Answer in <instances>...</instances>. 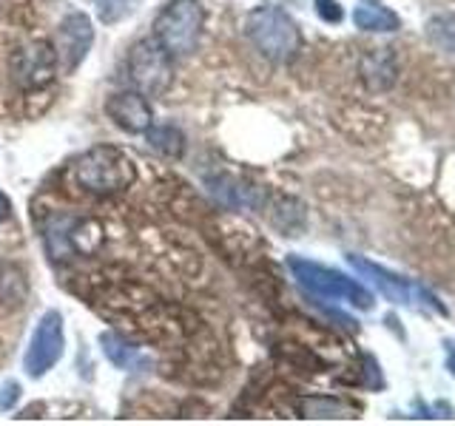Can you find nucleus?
<instances>
[{
  "instance_id": "nucleus-1",
  "label": "nucleus",
  "mask_w": 455,
  "mask_h": 426,
  "mask_svg": "<svg viewBox=\"0 0 455 426\" xmlns=\"http://www.w3.org/2000/svg\"><path fill=\"white\" fill-rule=\"evenodd\" d=\"M245 37L253 43V49L259 51L270 63H293L296 54L302 51V32H299L296 20L288 12L262 4L256 6L245 18Z\"/></svg>"
},
{
  "instance_id": "nucleus-2",
  "label": "nucleus",
  "mask_w": 455,
  "mask_h": 426,
  "mask_svg": "<svg viewBox=\"0 0 455 426\" xmlns=\"http://www.w3.org/2000/svg\"><path fill=\"white\" fill-rule=\"evenodd\" d=\"M75 177L83 191L97 193V196H114L134 182L137 168L125 151L114 146H94L77 160Z\"/></svg>"
},
{
  "instance_id": "nucleus-3",
  "label": "nucleus",
  "mask_w": 455,
  "mask_h": 426,
  "mask_svg": "<svg viewBox=\"0 0 455 426\" xmlns=\"http://www.w3.org/2000/svg\"><path fill=\"white\" fill-rule=\"evenodd\" d=\"M205 12L199 0H168L154 18L151 37L171 57H188L196 51L199 37H203Z\"/></svg>"
},
{
  "instance_id": "nucleus-4",
  "label": "nucleus",
  "mask_w": 455,
  "mask_h": 426,
  "mask_svg": "<svg viewBox=\"0 0 455 426\" xmlns=\"http://www.w3.org/2000/svg\"><path fill=\"white\" fill-rule=\"evenodd\" d=\"M288 267L307 293L322 296V298H333V302H347L359 310H373V293L355 279H347L345 273H339V270L316 264L310 259H299V256H291Z\"/></svg>"
},
{
  "instance_id": "nucleus-5",
  "label": "nucleus",
  "mask_w": 455,
  "mask_h": 426,
  "mask_svg": "<svg viewBox=\"0 0 455 426\" xmlns=\"http://www.w3.org/2000/svg\"><path fill=\"white\" fill-rule=\"evenodd\" d=\"M125 77L146 97L163 94L174 80V57H171L154 37L137 40L125 60Z\"/></svg>"
},
{
  "instance_id": "nucleus-6",
  "label": "nucleus",
  "mask_w": 455,
  "mask_h": 426,
  "mask_svg": "<svg viewBox=\"0 0 455 426\" xmlns=\"http://www.w3.org/2000/svg\"><path fill=\"white\" fill-rule=\"evenodd\" d=\"M12 80L18 89L35 94L49 89L54 83L57 71H60V60H57V49L54 43L46 37H35L20 43L18 49L12 51Z\"/></svg>"
},
{
  "instance_id": "nucleus-7",
  "label": "nucleus",
  "mask_w": 455,
  "mask_h": 426,
  "mask_svg": "<svg viewBox=\"0 0 455 426\" xmlns=\"http://www.w3.org/2000/svg\"><path fill=\"white\" fill-rule=\"evenodd\" d=\"M63 347H66V333H63V316L60 310H46L40 316L32 341H28L26 350V375L28 378H43L54 369V364L63 359Z\"/></svg>"
},
{
  "instance_id": "nucleus-8",
  "label": "nucleus",
  "mask_w": 455,
  "mask_h": 426,
  "mask_svg": "<svg viewBox=\"0 0 455 426\" xmlns=\"http://www.w3.org/2000/svg\"><path fill=\"white\" fill-rule=\"evenodd\" d=\"M347 262H350L353 270H359L367 281H373L384 296L393 298V302H398V304H424V307H433L438 312H447L444 304H441L430 290H424L419 281H410L404 276L393 273V270H387V267H381V264L370 262V259H362V256H347Z\"/></svg>"
},
{
  "instance_id": "nucleus-9",
  "label": "nucleus",
  "mask_w": 455,
  "mask_h": 426,
  "mask_svg": "<svg viewBox=\"0 0 455 426\" xmlns=\"http://www.w3.org/2000/svg\"><path fill=\"white\" fill-rule=\"evenodd\" d=\"M94 43V23L85 12H71L60 20V28H57V60H60V68L66 75L77 71L80 63L89 57Z\"/></svg>"
},
{
  "instance_id": "nucleus-10",
  "label": "nucleus",
  "mask_w": 455,
  "mask_h": 426,
  "mask_svg": "<svg viewBox=\"0 0 455 426\" xmlns=\"http://www.w3.org/2000/svg\"><path fill=\"white\" fill-rule=\"evenodd\" d=\"M103 108L108 114V120L128 134H146L148 125L154 122V108L148 103V97L137 89L111 94Z\"/></svg>"
},
{
  "instance_id": "nucleus-11",
  "label": "nucleus",
  "mask_w": 455,
  "mask_h": 426,
  "mask_svg": "<svg viewBox=\"0 0 455 426\" xmlns=\"http://www.w3.org/2000/svg\"><path fill=\"white\" fill-rule=\"evenodd\" d=\"M359 75L370 91H390L398 80V63L393 49H370L359 63Z\"/></svg>"
},
{
  "instance_id": "nucleus-12",
  "label": "nucleus",
  "mask_w": 455,
  "mask_h": 426,
  "mask_svg": "<svg viewBox=\"0 0 455 426\" xmlns=\"http://www.w3.org/2000/svg\"><path fill=\"white\" fill-rule=\"evenodd\" d=\"M208 191L228 208H259L265 202V193L259 188L236 177H211Z\"/></svg>"
},
{
  "instance_id": "nucleus-13",
  "label": "nucleus",
  "mask_w": 455,
  "mask_h": 426,
  "mask_svg": "<svg viewBox=\"0 0 455 426\" xmlns=\"http://www.w3.org/2000/svg\"><path fill=\"white\" fill-rule=\"evenodd\" d=\"M100 344H103V352L106 359L117 367V369H132V373H142V369L151 367V359H146V355L140 352L137 344H132L125 335L120 333H103L100 335Z\"/></svg>"
},
{
  "instance_id": "nucleus-14",
  "label": "nucleus",
  "mask_w": 455,
  "mask_h": 426,
  "mask_svg": "<svg viewBox=\"0 0 455 426\" xmlns=\"http://www.w3.org/2000/svg\"><path fill=\"white\" fill-rule=\"evenodd\" d=\"M353 406L339 401V398H327V395H307L299 401V415L302 418H322V421H331V418H353Z\"/></svg>"
},
{
  "instance_id": "nucleus-15",
  "label": "nucleus",
  "mask_w": 455,
  "mask_h": 426,
  "mask_svg": "<svg viewBox=\"0 0 455 426\" xmlns=\"http://www.w3.org/2000/svg\"><path fill=\"white\" fill-rule=\"evenodd\" d=\"M353 23L362 28V32H395L402 20L393 9H384L376 4H362L353 12Z\"/></svg>"
},
{
  "instance_id": "nucleus-16",
  "label": "nucleus",
  "mask_w": 455,
  "mask_h": 426,
  "mask_svg": "<svg viewBox=\"0 0 455 426\" xmlns=\"http://www.w3.org/2000/svg\"><path fill=\"white\" fill-rule=\"evenodd\" d=\"M146 139L154 151H160L163 156H168V160H180L185 154V134L174 125H154L151 122L146 131Z\"/></svg>"
},
{
  "instance_id": "nucleus-17",
  "label": "nucleus",
  "mask_w": 455,
  "mask_h": 426,
  "mask_svg": "<svg viewBox=\"0 0 455 426\" xmlns=\"http://www.w3.org/2000/svg\"><path fill=\"white\" fill-rule=\"evenodd\" d=\"M427 37L435 49L455 57V14H435L427 20Z\"/></svg>"
},
{
  "instance_id": "nucleus-18",
  "label": "nucleus",
  "mask_w": 455,
  "mask_h": 426,
  "mask_svg": "<svg viewBox=\"0 0 455 426\" xmlns=\"http://www.w3.org/2000/svg\"><path fill=\"white\" fill-rule=\"evenodd\" d=\"M134 9V0H97V18L103 23H117Z\"/></svg>"
},
{
  "instance_id": "nucleus-19",
  "label": "nucleus",
  "mask_w": 455,
  "mask_h": 426,
  "mask_svg": "<svg viewBox=\"0 0 455 426\" xmlns=\"http://www.w3.org/2000/svg\"><path fill=\"white\" fill-rule=\"evenodd\" d=\"M20 383L18 381H6V383H0V412H9L14 409V404L20 401Z\"/></svg>"
},
{
  "instance_id": "nucleus-20",
  "label": "nucleus",
  "mask_w": 455,
  "mask_h": 426,
  "mask_svg": "<svg viewBox=\"0 0 455 426\" xmlns=\"http://www.w3.org/2000/svg\"><path fill=\"white\" fill-rule=\"evenodd\" d=\"M316 14L324 23H341V18H345V12H341L336 0H316Z\"/></svg>"
},
{
  "instance_id": "nucleus-21",
  "label": "nucleus",
  "mask_w": 455,
  "mask_h": 426,
  "mask_svg": "<svg viewBox=\"0 0 455 426\" xmlns=\"http://www.w3.org/2000/svg\"><path fill=\"white\" fill-rule=\"evenodd\" d=\"M12 217V202H9V196L0 191V222H6Z\"/></svg>"
},
{
  "instance_id": "nucleus-22",
  "label": "nucleus",
  "mask_w": 455,
  "mask_h": 426,
  "mask_svg": "<svg viewBox=\"0 0 455 426\" xmlns=\"http://www.w3.org/2000/svg\"><path fill=\"white\" fill-rule=\"evenodd\" d=\"M447 369H450V375L455 378V344H452V341H447Z\"/></svg>"
}]
</instances>
